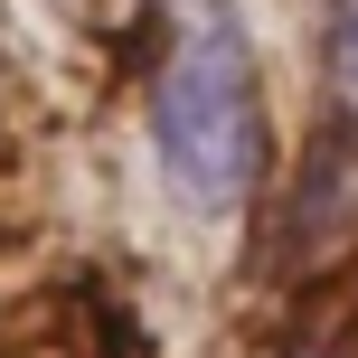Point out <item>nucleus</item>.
I'll return each instance as SVG.
<instances>
[{"label": "nucleus", "instance_id": "1", "mask_svg": "<svg viewBox=\"0 0 358 358\" xmlns=\"http://www.w3.org/2000/svg\"><path fill=\"white\" fill-rule=\"evenodd\" d=\"M151 142L170 189L208 217H227L264 179V94H255V38L236 0H161Z\"/></svg>", "mask_w": 358, "mask_h": 358}, {"label": "nucleus", "instance_id": "2", "mask_svg": "<svg viewBox=\"0 0 358 358\" xmlns=\"http://www.w3.org/2000/svg\"><path fill=\"white\" fill-rule=\"evenodd\" d=\"M321 85L340 104V123H358V0H330L321 10Z\"/></svg>", "mask_w": 358, "mask_h": 358}]
</instances>
